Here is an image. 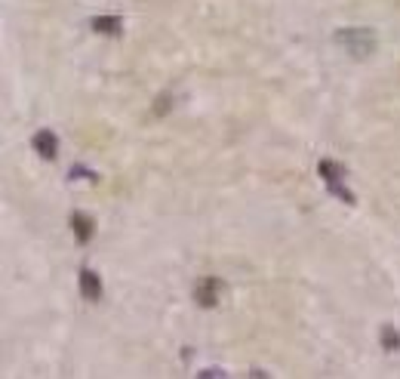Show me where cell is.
<instances>
[{
    "label": "cell",
    "mask_w": 400,
    "mask_h": 379,
    "mask_svg": "<svg viewBox=\"0 0 400 379\" xmlns=\"http://www.w3.org/2000/svg\"><path fill=\"white\" fill-rule=\"evenodd\" d=\"M335 44L345 47V53H351L354 59H367L376 49V34L369 28H342L335 31Z\"/></svg>",
    "instance_id": "6da1fadb"
},
{
    "label": "cell",
    "mask_w": 400,
    "mask_h": 379,
    "mask_svg": "<svg viewBox=\"0 0 400 379\" xmlns=\"http://www.w3.org/2000/svg\"><path fill=\"white\" fill-rule=\"evenodd\" d=\"M320 176H324V182H326V188L333 191L339 201H345V204H354V191L345 185V170L339 167L335 161H320Z\"/></svg>",
    "instance_id": "7a4b0ae2"
},
{
    "label": "cell",
    "mask_w": 400,
    "mask_h": 379,
    "mask_svg": "<svg viewBox=\"0 0 400 379\" xmlns=\"http://www.w3.org/2000/svg\"><path fill=\"white\" fill-rule=\"evenodd\" d=\"M219 290H222V284H219L216 277H200L194 287V299L200 309H212V305L219 303Z\"/></svg>",
    "instance_id": "3957f363"
},
{
    "label": "cell",
    "mask_w": 400,
    "mask_h": 379,
    "mask_svg": "<svg viewBox=\"0 0 400 379\" xmlns=\"http://www.w3.org/2000/svg\"><path fill=\"white\" fill-rule=\"evenodd\" d=\"M31 145H34V152L44 157V161H56V154H59V139H56V136L49 133V130L34 133Z\"/></svg>",
    "instance_id": "277c9868"
},
{
    "label": "cell",
    "mask_w": 400,
    "mask_h": 379,
    "mask_svg": "<svg viewBox=\"0 0 400 379\" xmlns=\"http://www.w3.org/2000/svg\"><path fill=\"white\" fill-rule=\"evenodd\" d=\"M81 296L87 303H99L102 299V281L92 268H81Z\"/></svg>",
    "instance_id": "5b68a950"
},
{
    "label": "cell",
    "mask_w": 400,
    "mask_h": 379,
    "mask_svg": "<svg viewBox=\"0 0 400 379\" xmlns=\"http://www.w3.org/2000/svg\"><path fill=\"white\" fill-rule=\"evenodd\" d=\"M71 228H74V238H77V244L81 247H87L90 241H92V219L87 216V213H71Z\"/></svg>",
    "instance_id": "8992f818"
},
{
    "label": "cell",
    "mask_w": 400,
    "mask_h": 379,
    "mask_svg": "<svg viewBox=\"0 0 400 379\" xmlns=\"http://www.w3.org/2000/svg\"><path fill=\"white\" fill-rule=\"evenodd\" d=\"M120 25H124V22H120L117 16H96L90 22V28H92V31H99V34H120Z\"/></svg>",
    "instance_id": "52a82bcc"
},
{
    "label": "cell",
    "mask_w": 400,
    "mask_h": 379,
    "mask_svg": "<svg viewBox=\"0 0 400 379\" xmlns=\"http://www.w3.org/2000/svg\"><path fill=\"white\" fill-rule=\"evenodd\" d=\"M378 339H382V346L388 348V352H397V348H400V333H397L394 324H385L382 333H378Z\"/></svg>",
    "instance_id": "ba28073f"
},
{
    "label": "cell",
    "mask_w": 400,
    "mask_h": 379,
    "mask_svg": "<svg viewBox=\"0 0 400 379\" xmlns=\"http://www.w3.org/2000/svg\"><path fill=\"white\" fill-rule=\"evenodd\" d=\"M71 176H74V179H87V176H92V173H87L83 167H74V170H71Z\"/></svg>",
    "instance_id": "9c48e42d"
}]
</instances>
